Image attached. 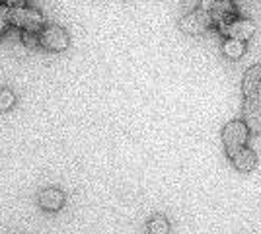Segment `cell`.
I'll list each match as a JSON object with an SVG mask.
<instances>
[{
	"label": "cell",
	"instance_id": "6da1fadb",
	"mask_svg": "<svg viewBox=\"0 0 261 234\" xmlns=\"http://www.w3.org/2000/svg\"><path fill=\"white\" fill-rule=\"evenodd\" d=\"M8 22L16 28H20L22 32H28V34H39L45 28L41 12L35 10V8H25V6L8 8Z\"/></svg>",
	"mask_w": 261,
	"mask_h": 234
},
{
	"label": "cell",
	"instance_id": "7a4b0ae2",
	"mask_svg": "<svg viewBox=\"0 0 261 234\" xmlns=\"http://www.w3.org/2000/svg\"><path fill=\"white\" fill-rule=\"evenodd\" d=\"M248 137H250V131L246 129V125L240 119L226 123L224 129H222V143H224V148H226V154H232L234 150L246 146Z\"/></svg>",
	"mask_w": 261,
	"mask_h": 234
},
{
	"label": "cell",
	"instance_id": "3957f363",
	"mask_svg": "<svg viewBox=\"0 0 261 234\" xmlns=\"http://www.w3.org/2000/svg\"><path fill=\"white\" fill-rule=\"evenodd\" d=\"M68 43H70L68 34L61 25H57V23L45 25L43 30H41V34H39V45L45 47V49H49V51H55V53L65 51Z\"/></svg>",
	"mask_w": 261,
	"mask_h": 234
},
{
	"label": "cell",
	"instance_id": "277c9868",
	"mask_svg": "<svg viewBox=\"0 0 261 234\" xmlns=\"http://www.w3.org/2000/svg\"><path fill=\"white\" fill-rule=\"evenodd\" d=\"M211 25H213V18L203 8H197V10L189 12V14H185L184 18L179 20V30L189 35L203 34V32H207Z\"/></svg>",
	"mask_w": 261,
	"mask_h": 234
},
{
	"label": "cell",
	"instance_id": "5b68a950",
	"mask_svg": "<svg viewBox=\"0 0 261 234\" xmlns=\"http://www.w3.org/2000/svg\"><path fill=\"white\" fill-rule=\"evenodd\" d=\"M242 92L246 103L261 106V65L248 68L242 80Z\"/></svg>",
	"mask_w": 261,
	"mask_h": 234
},
{
	"label": "cell",
	"instance_id": "8992f818",
	"mask_svg": "<svg viewBox=\"0 0 261 234\" xmlns=\"http://www.w3.org/2000/svg\"><path fill=\"white\" fill-rule=\"evenodd\" d=\"M253 34H255V23L251 22V20H246V18H234L228 23L226 32H224V35H228L230 39L240 41V43L248 41Z\"/></svg>",
	"mask_w": 261,
	"mask_h": 234
},
{
	"label": "cell",
	"instance_id": "52a82bcc",
	"mask_svg": "<svg viewBox=\"0 0 261 234\" xmlns=\"http://www.w3.org/2000/svg\"><path fill=\"white\" fill-rule=\"evenodd\" d=\"M228 158L240 172H250L257 164V154L251 148H248V146H242L238 150H234L232 154H228Z\"/></svg>",
	"mask_w": 261,
	"mask_h": 234
},
{
	"label": "cell",
	"instance_id": "ba28073f",
	"mask_svg": "<svg viewBox=\"0 0 261 234\" xmlns=\"http://www.w3.org/2000/svg\"><path fill=\"white\" fill-rule=\"evenodd\" d=\"M39 205L45 211H59L65 205V193L55 188H47V190L39 191Z\"/></svg>",
	"mask_w": 261,
	"mask_h": 234
},
{
	"label": "cell",
	"instance_id": "9c48e42d",
	"mask_svg": "<svg viewBox=\"0 0 261 234\" xmlns=\"http://www.w3.org/2000/svg\"><path fill=\"white\" fill-rule=\"evenodd\" d=\"M242 123L251 133H261V106L244 103V119Z\"/></svg>",
	"mask_w": 261,
	"mask_h": 234
},
{
	"label": "cell",
	"instance_id": "30bf717a",
	"mask_svg": "<svg viewBox=\"0 0 261 234\" xmlns=\"http://www.w3.org/2000/svg\"><path fill=\"white\" fill-rule=\"evenodd\" d=\"M148 232L150 234H170V223L162 215H156L148 221Z\"/></svg>",
	"mask_w": 261,
	"mask_h": 234
},
{
	"label": "cell",
	"instance_id": "8fae6325",
	"mask_svg": "<svg viewBox=\"0 0 261 234\" xmlns=\"http://www.w3.org/2000/svg\"><path fill=\"white\" fill-rule=\"evenodd\" d=\"M224 55L230 57V59H240V57L244 55V43L234 41V39L224 41Z\"/></svg>",
	"mask_w": 261,
	"mask_h": 234
},
{
	"label": "cell",
	"instance_id": "7c38bea8",
	"mask_svg": "<svg viewBox=\"0 0 261 234\" xmlns=\"http://www.w3.org/2000/svg\"><path fill=\"white\" fill-rule=\"evenodd\" d=\"M16 101V96L10 90H0V112H8Z\"/></svg>",
	"mask_w": 261,
	"mask_h": 234
},
{
	"label": "cell",
	"instance_id": "4fadbf2b",
	"mask_svg": "<svg viewBox=\"0 0 261 234\" xmlns=\"http://www.w3.org/2000/svg\"><path fill=\"white\" fill-rule=\"evenodd\" d=\"M8 25H10V22H8V6L0 4V37L8 30Z\"/></svg>",
	"mask_w": 261,
	"mask_h": 234
},
{
	"label": "cell",
	"instance_id": "5bb4252c",
	"mask_svg": "<svg viewBox=\"0 0 261 234\" xmlns=\"http://www.w3.org/2000/svg\"><path fill=\"white\" fill-rule=\"evenodd\" d=\"M22 41H23V45H25V47H32V49H35V47L39 45V35L22 32Z\"/></svg>",
	"mask_w": 261,
	"mask_h": 234
}]
</instances>
